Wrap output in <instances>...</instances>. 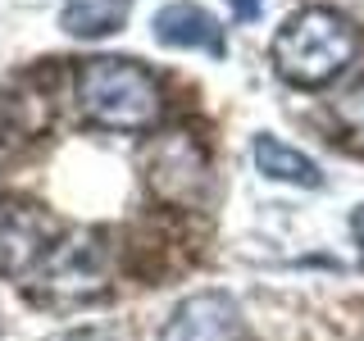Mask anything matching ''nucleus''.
Instances as JSON below:
<instances>
[{
  "label": "nucleus",
  "instance_id": "1",
  "mask_svg": "<svg viewBox=\"0 0 364 341\" xmlns=\"http://www.w3.org/2000/svg\"><path fill=\"white\" fill-rule=\"evenodd\" d=\"M360 55V28L328 5H305L278 28L273 64L291 87H328Z\"/></svg>",
  "mask_w": 364,
  "mask_h": 341
},
{
  "label": "nucleus",
  "instance_id": "5",
  "mask_svg": "<svg viewBox=\"0 0 364 341\" xmlns=\"http://www.w3.org/2000/svg\"><path fill=\"white\" fill-rule=\"evenodd\" d=\"M55 237H60V223L37 200L0 196V278H28L55 246Z\"/></svg>",
  "mask_w": 364,
  "mask_h": 341
},
{
  "label": "nucleus",
  "instance_id": "6",
  "mask_svg": "<svg viewBox=\"0 0 364 341\" xmlns=\"http://www.w3.org/2000/svg\"><path fill=\"white\" fill-rule=\"evenodd\" d=\"M159 341H246V318L228 291H191L164 318Z\"/></svg>",
  "mask_w": 364,
  "mask_h": 341
},
{
  "label": "nucleus",
  "instance_id": "10",
  "mask_svg": "<svg viewBox=\"0 0 364 341\" xmlns=\"http://www.w3.org/2000/svg\"><path fill=\"white\" fill-rule=\"evenodd\" d=\"M333 114H337V123H341V128H346L350 136H360V141H364V82H360V87H350L346 96H341L337 105H333Z\"/></svg>",
  "mask_w": 364,
  "mask_h": 341
},
{
  "label": "nucleus",
  "instance_id": "9",
  "mask_svg": "<svg viewBox=\"0 0 364 341\" xmlns=\"http://www.w3.org/2000/svg\"><path fill=\"white\" fill-rule=\"evenodd\" d=\"M132 14V0H64L60 9V28L68 37H109L119 32Z\"/></svg>",
  "mask_w": 364,
  "mask_h": 341
},
{
  "label": "nucleus",
  "instance_id": "8",
  "mask_svg": "<svg viewBox=\"0 0 364 341\" xmlns=\"http://www.w3.org/2000/svg\"><path fill=\"white\" fill-rule=\"evenodd\" d=\"M250 164L273 182H291V187H310V191L323 187V173H318L314 159L305 151H296V146H287V141H278L273 132L250 136Z\"/></svg>",
  "mask_w": 364,
  "mask_h": 341
},
{
  "label": "nucleus",
  "instance_id": "3",
  "mask_svg": "<svg viewBox=\"0 0 364 341\" xmlns=\"http://www.w3.org/2000/svg\"><path fill=\"white\" fill-rule=\"evenodd\" d=\"M32 296L50 305H82L96 301L109 287V246L105 232L77 227L68 237H55V246L41 255V264L28 273Z\"/></svg>",
  "mask_w": 364,
  "mask_h": 341
},
{
  "label": "nucleus",
  "instance_id": "7",
  "mask_svg": "<svg viewBox=\"0 0 364 341\" xmlns=\"http://www.w3.org/2000/svg\"><path fill=\"white\" fill-rule=\"evenodd\" d=\"M155 41L168 50H205L223 55V28L210 9L191 5V0H173L155 14Z\"/></svg>",
  "mask_w": 364,
  "mask_h": 341
},
{
  "label": "nucleus",
  "instance_id": "2",
  "mask_svg": "<svg viewBox=\"0 0 364 341\" xmlns=\"http://www.w3.org/2000/svg\"><path fill=\"white\" fill-rule=\"evenodd\" d=\"M77 105L105 132H146L164 114V91L146 64L96 55L77 64Z\"/></svg>",
  "mask_w": 364,
  "mask_h": 341
},
{
  "label": "nucleus",
  "instance_id": "11",
  "mask_svg": "<svg viewBox=\"0 0 364 341\" xmlns=\"http://www.w3.org/2000/svg\"><path fill=\"white\" fill-rule=\"evenodd\" d=\"M350 237H355V250H360V264H364V205L355 210V219H350Z\"/></svg>",
  "mask_w": 364,
  "mask_h": 341
},
{
  "label": "nucleus",
  "instance_id": "4",
  "mask_svg": "<svg viewBox=\"0 0 364 341\" xmlns=\"http://www.w3.org/2000/svg\"><path fill=\"white\" fill-rule=\"evenodd\" d=\"M141 178L155 200L173 205V210H191L210 191V155L187 132H159L141 155Z\"/></svg>",
  "mask_w": 364,
  "mask_h": 341
}]
</instances>
